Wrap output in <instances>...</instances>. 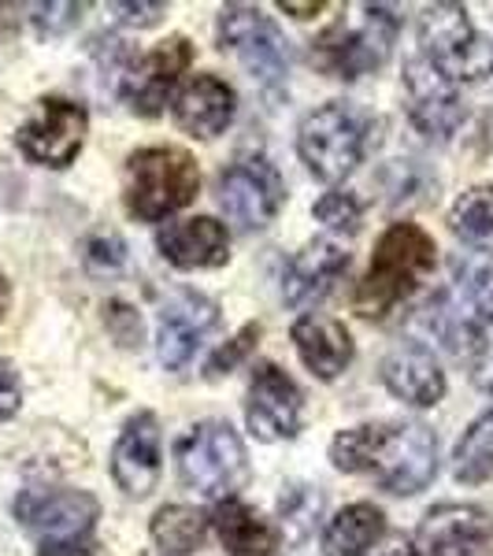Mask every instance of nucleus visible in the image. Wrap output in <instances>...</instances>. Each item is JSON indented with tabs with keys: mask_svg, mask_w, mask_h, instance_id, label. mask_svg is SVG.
<instances>
[{
	"mask_svg": "<svg viewBox=\"0 0 493 556\" xmlns=\"http://www.w3.org/2000/svg\"><path fill=\"white\" fill-rule=\"evenodd\" d=\"M471 301H475V312H479V316L493 327V267H490V271H482L479 278H475Z\"/></svg>",
	"mask_w": 493,
	"mask_h": 556,
	"instance_id": "obj_36",
	"label": "nucleus"
},
{
	"mask_svg": "<svg viewBox=\"0 0 493 556\" xmlns=\"http://www.w3.org/2000/svg\"><path fill=\"white\" fill-rule=\"evenodd\" d=\"M212 516H204L201 508L190 505H164L152 516V542L160 545L167 556H186L193 549H201V542L208 538Z\"/></svg>",
	"mask_w": 493,
	"mask_h": 556,
	"instance_id": "obj_25",
	"label": "nucleus"
},
{
	"mask_svg": "<svg viewBox=\"0 0 493 556\" xmlns=\"http://www.w3.org/2000/svg\"><path fill=\"white\" fill-rule=\"evenodd\" d=\"M323 508H327V501H323L319 486H308V482L286 486L279 497V516H282L286 538H290V542H308L323 519Z\"/></svg>",
	"mask_w": 493,
	"mask_h": 556,
	"instance_id": "obj_28",
	"label": "nucleus"
},
{
	"mask_svg": "<svg viewBox=\"0 0 493 556\" xmlns=\"http://www.w3.org/2000/svg\"><path fill=\"white\" fill-rule=\"evenodd\" d=\"M38 556H101V549L89 542H71V545H41Z\"/></svg>",
	"mask_w": 493,
	"mask_h": 556,
	"instance_id": "obj_37",
	"label": "nucleus"
},
{
	"mask_svg": "<svg viewBox=\"0 0 493 556\" xmlns=\"http://www.w3.org/2000/svg\"><path fill=\"white\" fill-rule=\"evenodd\" d=\"M8 304H12V286H8V278L0 275V319H4Z\"/></svg>",
	"mask_w": 493,
	"mask_h": 556,
	"instance_id": "obj_40",
	"label": "nucleus"
},
{
	"mask_svg": "<svg viewBox=\"0 0 493 556\" xmlns=\"http://www.w3.org/2000/svg\"><path fill=\"white\" fill-rule=\"evenodd\" d=\"M201 190L197 160L186 149L152 146L127 160V208L141 223H160L186 208Z\"/></svg>",
	"mask_w": 493,
	"mask_h": 556,
	"instance_id": "obj_4",
	"label": "nucleus"
},
{
	"mask_svg": "<svg viewBox=\"0 0 493 556\" xmlns=\"http://www.w3.org/2000/svg\"><path fill=\"white\" fill-rule=\"evenodd\" d=\"M279 8L286 15H293V20H312V15H319L323 8V0H308V4H293V0H279Z\"/></svg>",
	"mask_w": 493,
	"mask_h": 556,
	"instance_id": "obj_38",
	"label": "nucleus"
},
{
	"mask_svg": "<svg viewBox=\"0 0 493 556\" xmlns=\"http://www.w3.org/2000/svg\"><path fill=\"white\" fill-rule=\"evenodd\" d=\"M245 424L256 442H286L304 424V401L301 390L282 367L260 364L249 382L245 401Z\"/></svg>",
	"mask_w": 493,
	"mask_h": 556,
	"instance_id": "obj_12",
	"label": "nucleus"
},
{
	"mask_svg": "<svg viewBox=\"0 0 493 556\" xmlns=\"http://www.w3.org/2000/svg\"><path fill=\"white\" fill-rule=\"evenodd\" d=\"M367 119L345 101L316 108L298 130V152L319 182H342L364 160Z\"/></svg>",
	"mask_w": 493,
	"mask_h": 556,
	"instance_id": "obj_7",
	"label": "nucleus"
},
{
	"mask_svg": "<svg viewBox=\"0 0 493 556\" xmlns=\"http://www.w3.org/2000/svg\"><path fill=\"white\" fill-rule=\"evenodd\" d=\"M382 534H387L382 508L356 501V505H345L327 523V531H323V556H367Z\"/></svg>",
	"mask_w": 493,
	"mask_h": 556,
	"instance_id": "obj_24",
	"label": "nucleus"
},
{
	"mask_svg": "<svg viewBox=\"0 0 493 556\" xmlns=\"http://www.w3.org/2000/svg\"><path fill=\"white\" fill-rule=\"evenodd\" d=\"M178 479L204 501H230L249 482V453L238 430L223 419H204L175 445Z\"/></svg>",
	"mask_w": 493,
	"mask_h": 556,
	"instance_id": "obj_3",
	"label": "nucleus"
},
{
	"mask_svg": "<svg viewBox=\"0 0 493 556\" xmlns=\"http://www.w3.org/2000/svg\"><path fill=\"white\" fill-rule=\"evenodd\" d=\"M286 182L264 156H241L219 175V208L238 230H260L282 212Z\"/></svg>",
	"mask_w": 493,
	"mask_h": 556,
	"instance_id": "obj_9",
	"label": "nucleus"
},
{
	"mask_svg": "<svg viewBox=\"0 0 493 556\" xmlns=\"http://www.w3.org/2000/svg\"><path fill=\"white\" fill-rule=\"evenodd\" d=\"M112 479L127 497H149L160 482V419L138 412L127 419L112 450Z\"/></svg>",
	"mask_w": 493,
	"mask_h": 556,
	"instance_id": "obj_17",
	"label": "nucleus"
},
{
	"mask_svg": "<svg viewBox=\"0 0 493 556\" xmlns=\"http://www.w3.org/2000/svg\"><path fill=\"white\" fill-rule=\"evenodd\" d=\"M156 249L167 264L178 271H201V267H219L230 256V235L219 219L197 215V219L167 223L156 235Z\"/></svg>",
	"mask_w": 493,
	"mask_h": 556,
	"instance_id": "obj_18",
	"label": "nucleus"
},
{
	"mask_svg": "<svg viewBox=\"0 0 493 556\" xmlns=\"http://www.w3.org/2000/svg\"><path fill=\"white\" fill-rule=\"evenodd\" d=\"M190 64H193V45L186 41L182 34H175V38L160 41L156 49L146 52V56H138L127 71H123L119 93L127 97V104L134 112L152 119V115L164 112L167 93H172L178 75H182Z\"/></svg>",
	"mask_w": 493,
	"mask_h": 556,
	"instance_id": "obj_13",
	"label": "nucleus"
},
{
	"mask_svg": "<svg viewBox=\"0 0 493 556\" xmlns=\"http://www.w3.org/2000/svg\"><path fill=\"white\" fill-rule=\"evenodd\" d=\"M219 323V304L197 290H178L164 301L156 323V349L167 371H182L197 356L201 338Z\"/></svg>",
	"mask_w": 493,
	"mask_h": 556,
	"instance_id": "obj_14",
	"label": "nucleus"
},
{
	"mask_svg": "<svg viewBox=\"0 0 493 556\" xmlns=\"http://www.w3.org/2000/svg\"><path fill=\"white\" fill-rule=\"evenodd\" d=\"M108 12H115V20L123 26H152V23H160L167 4H160V0H152V4H112Z\"/></svg>",
	"mask_w": 493,
	"mask_h": 556,
	"instance_id": "obj_35",
	"label": "nucleus"
},
{
	"mask_svg": "<svg viewBox=\"0 0 493 556\" xmlns=\"http://www.w3.org/2000/svg\"><path fill=\"white\" fill-rule=\"evenodd\" d=\"M361 20H338L312 41L316 64L334 78H361L367 71L382 67L390 60V49L397 41V20L387 4H361Z\"/></svg>",
	"mask_w": 493,
	"mask_h": 556,
	"instance_id": "obj_6",
	"label": "nucleus"
},
{
	"mask_svg": "<svg viewBox=\"0 0 493 556\" xmlns=\"http://www.w3.org/2000/svg\"><path fill=\"white\" fill-rule=\"evenodd\" d=\"M78 15H83V4H38L34 8V26H38L41 38H60L78 23Z\"/></svg>",
	"mask_w": 493,
	"mask_h": 556,
	"instance_id": "obj_32",
	"label": "nucleus"
},
{
	"mask_svg": "<svg viewBox=\"0 0 493 556\" xmlns=\"http://www.w3.org/2000/svg\"><path fill=\"white\" fill-rule=\"evenodd\" d=\"M349 267V253L338 241L330 238H316L293 253L290 267H286V282H282V298L290 308H308L316 304L338 278L345 275Z\"/></svg>",
	"mask_w": 493,
	"mask_h": 556,
	"instance_id": "obj_20",
	"label": "nucleus"
},
{
	"mask_svg": "<svg viewBox=\"0 0 493 556\" xmlns=\"http://www.w3.org/2000/svg\"><path fill=\"white\" fill-rule=\"evenodd\" d=\"M293 345H298L304 367L316 379L330 382L353 364V338H349L345 323L327 316H301L293 323Z\"/></svg>",
	"mask_w": 493,
	"mask_h": 556,
	"instance_id": "obj_22",
	"label": "nucleus"
},
{
	"mask_svg": "<svg viewBox=\"0 0 493 556\" xmlns=\"http://www.w3.org/2000/svg\"><path fill=\"white\" fill-rule=\"evenodd\" d=\"M15 516L41 538V545H71L89 538L101 519V501L86 490H23Z\"/></svg>",
	"mask_w": 493,
	"mask_h": 556,
	"instance_id": "obj_10",
	"label": "nucleus"
},
{
	"mask_svg": "<svg viewBox=\"0 0 493 556\" xmlns=\"http://www.w3.org/2000/svg\"><path fill=\"white\" fill-rule=\"evenodd\" d=\"M256 342H260V323H245V327L238 330V338H230V342L208 361V375H212V379H215V375L235 371V367L256 349Z\"/></svg>",
	"mask_w": 493,
	"mask_h": 556,
	"instance_id": "obj_30",
	"label": "nucleus"
},
{
	"mask_svg": "<svg viewBox=\"0 0 493 556\" xmlns=\"http://www.w3.org/2000/svg\"><path fill=\"white\" fill-rule=\"evenodd\" d=\"M438 245L416 223H393L379 238L367 267L364 282L356 286V312L364 319H387L397 304H405L424 286V278L434 271Z\"/></svg>",
	"mask_w": 493,
	"mask_h": 556,
	"instance_id": "obj_2",
	"label": "nucleus"
},
{
	"mask_svg": "<svg viewBox=\"0 0 493 556\" xmlns=\"http://www.w3.org/2000/svg\"><path fill=\"white\" fill-rule=\"evenodd\" d=\"M238 97L223 78L215 75H197L193 83L182 86V93L175 97V123L193 138H215L230 127L235 119Z\"/></svg>",
	"mask_w": 493,
	"mask_h": 556,
	"instance_id": "obj_21",
	"label": "nucleus"
},
{
	"mask_svg": "<svg viewBox=\"0 0 493 556\" xmlns=\"http://www.w3.org/2000/svg\"><path fill=\"white\" fill-rule=\"evenodd\" d=\"M330 460L345 475H371L382 490L412 497L438 475V438L427 424H364L330 442Z\"/></svg>",
	"mask_w": 493,
	"mask_h": 556,
	"instance_id": "obj_1",
	"label": "nucleus"
},
{
	"mask_svg": "<svg viewBox=\"0 0 493 556\" xmlns=\"http://www.w3.org/2000/svg\"><path fill=\"white\" fill-rule=\"evenodd\" d=\"M219 45L230 49L264 89L286 83L290 52L282 30L253 4H227L219 12Z\"/></svg>",
	"mask_w": 493,
	"mask_h": 556,
	"instance_id": "obj_8",
	"label": "nucleus"
},
{
	"mask_svg": "<svg viewBox=\"0 0 493 556\" xmlns=\"http://www.w3.org/2000/svg\"><path fill=\"white\" fill-rule=\"evenodd\" d=\"M493 545V516L479 505H438L419 523L427 556H482Z\"/></svg>",
	"mask_w": 493,
	"mask_h": 556,
	"instance_id": "obj_16",
	"label": "nucleus"
},
{
	"mask_svg": "<svg viewBox=\"0 0 493 556\" xmlns=\"http://www.w3.org/2000/svg\"><path fill=\"white\" fill-rule=\"evenodd\" d=\"M23 405V386H20V375L15 367L0 356V419H12L15 412Z\"/></svg>",
	"mask_w": 493,
	"mask_h": 556,
	"instance_id": "obj_34",
	"label": "nucleus"
},
{
	"mask_svg": "<svg viewBox=\"0 0 493 556\" xmlns=\"http://www.w3.org/2000/svg\"><path fill=\"white\" fill-rule=\"evenodd\" d=\"M212 527L230 556H271L279 549V527L260 516L256 508H249L245 501H219Z\"/></svg>",
	"mask_w": 493,
	"mask_h": 556,
	"instance_id": "obj_23",
	"label": "nucleus"
},
{
	"mask_svg": "<svg viewBox=\"0 0 493 556\" xmlns=\"http://www.w3.org/2000/svg\"><path fill=\"white\" fill-rule=\"evenodd\" d=\"M453 475L468 486H479L493 475V408L482 412L460 434L453 450Z\"/></svg>",
	"mask_w": 493,
	"mask_h": 556,
	"instance_id": "obj_27",
	"label": "nucleus"
},
{
	"mask_svg": "<svg viewBox=\"0 0 493 556\" xmlns=\"http://www.w3.org/2000/svg\"><path fill=\"white\" fill-rule=\"evenodd\" d=\"M424 60L450 83H482L493 75V38L479 34L468 20V8L434 4L419 20Z\"/></svg>",
	"mask_w": 493,
	"mask_h": 556,
	"instance_id": "obj_5",
	"label": "nucleus"
},
{
	"mask_svg": "<svg viewBox=\"0 0 493 556\" xmlns=\"http://www.w3.org/2000/svg\"><path fill=\"white\" fill-rule=\"evenodd\" d=\"M382 382L397 401L412 408H430L445 397V371L434 353L419 342H405L382 361Z\"/></svg>",
	"mask_w": 493,
	"mask_h": 556,
	"instance_id": "obj_19",
	"label": "nucleus"
},
{
	"mask_svg": "<svg viewBox=\"0 0 493 556\" xmlns=\"http://www.w3.org/2000/svg\"><path fill=\"white\" fill-rule=\"evenodd\" d=\"M123 260H127V245H123L119 235H101L86 245L89 271H119Z\"/></svg>",
	"mask_w": 493,
	"mask_h": 556,
	"instance_id": "obj_33",
	"label": "nucleus"
},
{
	"mask_svg": "<svg viewBox=\"0 0 493 556\" xmlns=\"http://www.w3.org/2000/svg\"><path fill=\"white\" fill-rule=\"evenodd\" d=\"M89 115L83 104L64 101V97H45L38 101V112L23 123L15 141L23 156L41 167H67L83 152Z\"/></svg>",
	"mask_w": 493,
	"mask_h": 556,
	"instance_id": "obj_11",
	"label": "nucleus"
},
{
	"mask_svg": "<svg viewBox=\"0 0 493 556\" xmlns=\"http://www.w3.org/2000/svg\"><path fill=\"white\" fill-rule=\"evenodd\" d=\"M104 323H108V330H112V338L119 345H141V316L130 308V304H123V301H112L104 308Z\"/></svg>",
	"mask_w": 493,
	"mask_h": 556,
	"instance_id": "obj_31",
	"label": "nucleus"
},
{
	"mask_svg": "<svg viewBox=\"0 0 493 556\" xmlns=\"http://www.w3.org/2000/svg\"><path fill=\"white\" fill-rule=\"evenodd\" d=\"M450 230L475 253H493V186H471L456 197Z\"/></svg>",
	"mask_w": 493,
	"mask_h": 556,
	"instance_id": "obj_26",
	"label": "nucleus"
},
{
	"mask_svg": "<svg viewBox=\"0 0 493 556\" xmlns=\"http://www.w3.org/2000/svg\"><path fill=\"white\" fill-rule=\"evenodd\" d=\"M312 215H316L323 227L334 230V235H356V230H361V219H364V208H361V201H356L353 193L330 190V193H323L316 201Z\"/></svg>",
	"mask_w": 493,
	"mask_h": 556,
	"instance_id": "obj_29",
	"label": "nucleus"
},
{
	"mask_svg": "<svg viewBox=\"0 0 493 556\" xmlns=\"http://www.w3.org/2000/svg\"><path fill=\"white\" fill-rule=\"evenodd\" d=\"M405 97H408V115L427 138L450 141L464 123V101L456 93L450 78H442L424 56L405 64Z\"/></svg>",
	"mask_w": 493,
	"mask_h": 556,
	"instance_id": "obj_15",
	"label": "nucleus"
},
{
	"mask_svg": "<svg viewBox=\"0 0 493 556\" xmlns=\"http://www.w3.org/2000/svg\"><path fill=\"white\" fill-rule=\"evenodd\" d=\"M379 556H419V549L412 542H405V538H393V542Z\"/></svg>",
	"mask_w": 493,
	"mask_h": 556,
	"instance_id": "obj_39",
	"label": "nucleus"
}]
</instances>
